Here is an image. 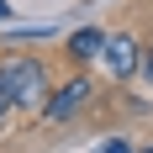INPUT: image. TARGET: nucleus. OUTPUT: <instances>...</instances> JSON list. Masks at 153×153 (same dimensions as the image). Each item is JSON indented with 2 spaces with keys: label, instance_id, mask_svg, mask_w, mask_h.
<instances>
[{
  "label": "nucleus",
  "instance_id": "nucleus-1",
  "mask_svg": "<svg viewBox=\"0 0 153 153\" xmlns=\"http://www.w3.org/2000/svg\"><path fill=\"white\" fill-rule=\"evenodd\" d=\"M0 90L11 95V106H37L42 100V90H48V69L37 58H27V53H5L0 58Z\"/></svg>",
  "mask_w": 153,
  "mask_h": 153
},
{
  "label": "nucleus",
  "instance_id": "nucleus-2",
  "mask_svg": "<svg viewBox=\"0 0 153 153\" xmlns=\"http://www.w3.org/2000/svg\"><path fill=\"white\" fill-rule=\"evenodd\" d=\"M90 95H95V79H69V85H63V90L42 106V122H69V116H74Z\"/></svg>",
  "mask_w": 153,
  "mask_h": 153
},
{
  "label": "nucleus",
  "instance_id": "nucleus-3",
  "mask_svg": "<svg viewBox=\"0 0 153 153\" xmlns=\"http://www.w3.org/2000/svg\"><path fill=\"white\" fill-rule=\"evenodd\" d=\"M100 58L111 63L116 79H127L132 69H137V42H132V37H106V53H100Z\"/></svg>",
  "mask_w": 153,
  "mask_h": 153
},
{
  "label": "nucleus",
  "instance_id": "nucleus-4",
  "mask_svg": "<svg viewBox=\"0 0 153 153\" xmlns=\"http://www.w3.org/2000/svg\"><path fill=\"white\" fill-rule=\"evenodd\" d=\"M106 37H111V32H100V27H79L74 37H69V53H74L79 63H90V58L106 53Z\"/></svg>",
  "mask_w": 153,
  "mask_h": 153
},
{
  "label": "nucleus",
  "instance_id": "nucleus-5",
  "mask_svg": "<svg viewBox=\"0 0 153 153\" xmlns=\"http://www.w3.org/2000/svg\"><path fill=\"white\" fill-rule=\"evenodd\" d=\"M95 153H132V143H122V137H111L106 148H95Z\"/></svg>",
  "mask_w": 153,
  "mask_h": 153
},
{
  "label": "nucleus",
  "instance_id": "nucleus-6",
  "mask_svg": "<svg viewBox=\"0 0 153 153\" xmlns=\"http://www.w3.org/2000/svg\"><path fill=\"white\" fill-rule=\"evenodd\" d=\"M11 111H16V106H11V95L0 90V122H5V116H11Z\"/></svg>",
  "mask_w": 153,
  "mask_h": 153
},
{
  "label": "nucleus",
  "instance_id": "nucleus-7",
  "mask_svg": "<svg viewBox=\"0 0 153 153\" xmlns=\"http://www.w3.org/2000/svg\"><path fill=\"white\" fill-rule=\"evenodd\" d=\"M0 21H11V5H5V0H0Z\"/></svg>",
  "mask_w": 153,
  "mask_h": 153
},
{
  "label": "nucleus",
  "instance_id": "nucleus-8",
  "mask_svg": "<svg viewBox=\"0 0 153 153\" xmlns=\"http://www.w3.org/2000/svg\"><path fill=\"white\" fill-rule=\"evenodd\" d=\"M148 79H153V58H148Z\"/></svg>",
  "mask_w": 153,
  "mask_h": 153
},
{
  "label": "nucleus",
  "instance_id": "nucleus-9",
  "mask_svg": "<svg viewBox=\"0 0 153 153\" xmlns=\"http://www.w3.org/2000/svg\"><path fill=\"white\" fill-rule=\"evenodd\" d=\"M143 153H153V148H143Z\"/></svg>",
  "mask_w": 153,
  "mask_h": 153
}]
</instances>
